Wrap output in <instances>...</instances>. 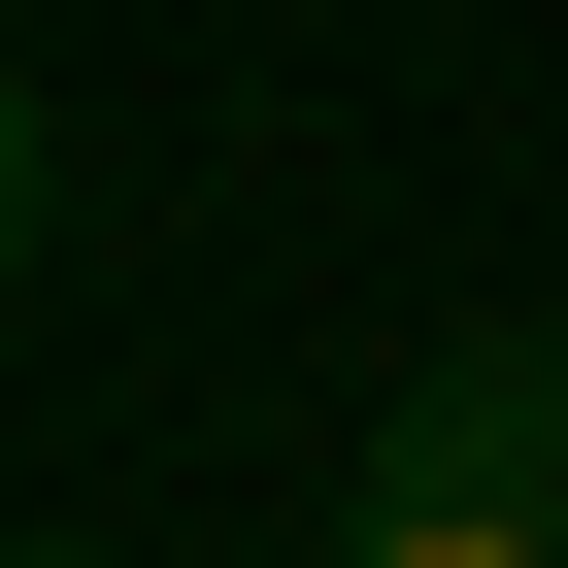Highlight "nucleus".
<instances>
[{"label":"nucleus","instance_id":"nucleus-2","mask_svg":"<svg viewBox=\"0 0 568 568\" xmlns=\"http://www.w3.org/2000/svg\"><path fill=\"white\" fill-rule=\"evenodd\" d=\"M34 234H68V134H34V68H0V302H34Z\"/></svg>","mask_w":568,"mask_h":568},{"label":"nucleus","instance_id":"nucleus-3","mask_svg":"<svg viewBox=\"0 0 568 568\" xmlns=\"http://www.w3.org/2000/svg\"><path fill=\"white\" fill-rule=\"evenodd\" d=\"M0 568H68V535H0Z\"/></svg>","mask_w":568,"mask_h":568},{"label":"nucleus","instance_id":"nucleus-1","mask_svg":"<svg viewBox=\"0 0 568 568\" xmlns=\"http://www.w3.org/2000/svg\"><path fill=\"white\" fill-rule=\"evenodd\" d=\"M335 568H568V302H501V335L402 368V468H368Z\"/></svg>","mask_w":568,"mask_h":568}]
</instances>
